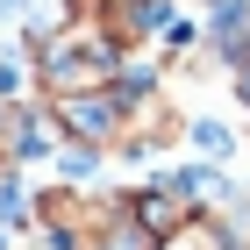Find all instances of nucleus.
<instances>
[{"label":"nucleus","mask_w":250,"mask_h":250,"mask_svg":"<svg viewBox=\"0 0 250 250\" xmlns=\"http://www.w3.org/2000/svg\"><path fill=\"white\" fill-rule=\"evenodd\" d=\"M43 64H50L58 86H79V79H107V64H115V58H107V43H93V36H64Z\"/></svg>","instance_id":"nucleus-1"},{"label":"nucleus","mask_w":250,"mask_h":250,"mask_svg":"<svg viewBox=\"0 0 250 250\" xmlns=\"http://www.w3.org/2000/svg\"><path fill=\"white\" fill-rule=\"evenodd\" d=\"M93 250H157V236L143 229V222H136V229H115V236H100Z\"/></svg>","instance_id":"nucleus-3"},{"label":"nucleus","mask_w":250,"mask_h":250,"mask_svg":"<svg viewBox=\"0 0 250 250\" xmlns=\"http://www.w3.org/2000/svg\"><path fill=\"white\" fill-rule=\"evenodd\" d=\"M193 143H200L208 157H229V143H236V136L222 129V122H193Z\"/></svg>","instance_id":"nucleus-4"},{"label":"nucleus","mask_w":250,"mask_h":250,"mask_svg":"<svg viewBox=\"0 0 250 250\" xmlns=\"http://www.w3.org/2000/svg\"><path fill=\"white\" fill-rule=\"evenodd\" d=\"M115 115H122V100H64V122H72V136H107L115 129Z\"/></svg>","instance_id":"nucleus-2"}]
</instances>
